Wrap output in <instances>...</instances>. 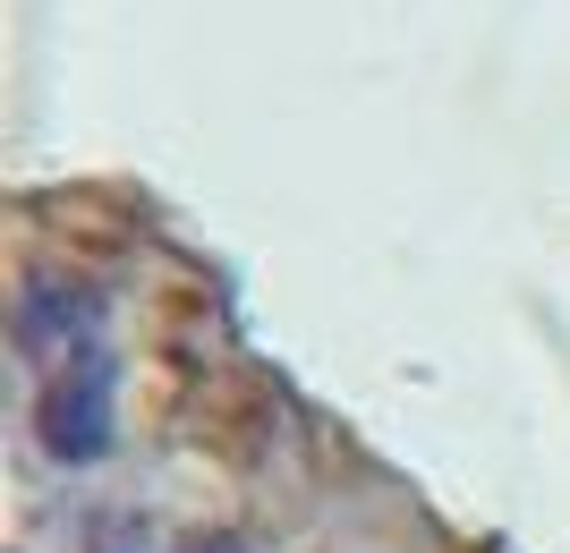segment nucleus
I'll use <instances>...</instances> for the list:
<instances>
[{
  "label": "nucleus",
  "mask_w": 570,
  "mask_h": 553,
  "mask_svg": "<svg viewBox=\"0 0 570 553\" xmlns=\"http://www.w3.org/2000/svg\"><path fill=\"white\" fill-rule=\"evenodd\" d=\"M35 434H43L51 460H95L102 434H111V384L102 366H60L35 401Z\"/></svg>",
  "instance_id": "obj_1"
},
{
  "label": "nucleus",
  "mask_w": 570,
  "mask_h": 553,
  "mask_svg": "<svg viewBox=\"0 0 570 553\" xmlns=\"http://www.w3.org/2000/svg\"><path fill=\"white\" fill-rule=\"evenodd\" d=\"M188 553H247V545H238V536H196Z\"/></svg>",
  "instance_id": "obj_2"
}]
</instances>
